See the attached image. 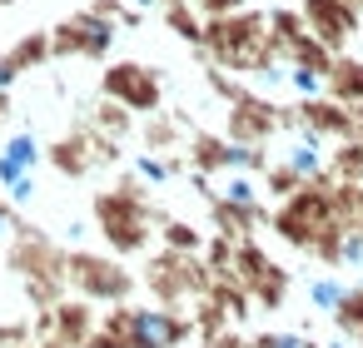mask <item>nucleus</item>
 Listing matches in <instances>:
<instances>
[{"label":"nucleus","instance_id":"obj_1","mask_svg":"<svg viewBox=\"0 0 363 348\" xmlns=\"http://www.w3.org/2000/svg\"><path fill=\"white\" fill-rule=\"evenodd\" d=\"M40 135L35 130H16L6 135V145H0V199H6L11 209H26L35 199V174H40Z\"/></svg>","mask_w":363,"mask_h":348},{"label":"nucleus","instance_id":"obj_2","mask_svg":"<svg viewBox=\"0 0 363 348\" xmlns=\"http://www.w3.org/2000/svg\"><path fill=\"white\" fill-rule=\"evenodd\" d=\"M189 323L169 308H125L115 318V333H110V348H174L184 343Z\"/></svg>","mask_w":363,"mask_h":348},{"label":"nucleus","instance_id":"obj_3","mask_svg":"<svg viewBox=\"0 0 363 348\" xmlns=\"http://www.w3.org/2000/svg\"><path fill=\"white\" fill-rule=\"evenodd\" d=\"M279 169H289V174H294L298 184H318V179L328 174L323 135H318V130H308L303 120H294V125H289V150H284Z\"/></svg>","mask_w":363,"mask_h":348},{"label":"nucleus","instance_id":"obj_4","mask_svg":"<svg viewBox=\"0 0 363 348\" xmlns=\"http://www.w3.org/2000/svg\"><path fill=\"white\" fill-rule=\"evenodd\" d=\"M303 30L318 45H343L358 30V6H348V0H303Z\"/></svg>","mask_w":363,"mask_h":348},{"label":"nucleus","instance_id":"obj_5","mask_svg":"<svg viewBox=\"0 0 363 348\" xmlns=\"http://www.w3.org/2000/svg\"><path fill=\"white\" fill-rule=\"evenodd\" d=\"M105 90L115 95V105H130V110H145V115L160 105V85H155V75L140 70V65H115V70L105 75Z\"/></svg>","mask_w":363,"mask_h":348},{"label":"nucleus","instance_id":"obj_6","mask_svg":"<svg viewBox=\"0 0 363 348\" xmlns=\"http://www.w3.org/2000/svg\"><path fill=\"white\" fill-rule=\"evenodd\" d=\"M60 50H80V55H90V60H100V55H110V45H115V26L105 21V16H75L65 30H60V40H55Z\"/></svg>","mask_w":363,"mask_h":348},{"label":"nucleus","instance_id":"obj_7","mask_svg":"<svg viewBox=\"0 0 363 348\" xmlns=\"http://www.w3.org/2000/svg\"><path fill=\"white\" fill-rule=\"evenodd\" d=\"M259 179L254 174H229L224 179V189H219V209L234 219V224H249L254 214H259Z\"/></svg>","mask_w":363,"mask_h":348},{"label":"nucleus","instance_id":"obj_8","mask_svg":"<svg viewBox=\"0 0 363 348\" xmlns=\"http://www.w3.org/2000/svg\"><path fill=\"white\" fill-rule=\"evenodd\" d=\"M80 284L90 298H125L130 293V274L105 264V259H80Z\"/></svg>","mask_w":363,"mask_h":348},{"label":"nucleus","instance_id":"obj_9","mask_svg":"<svg viewBox=\"0 0 363 348\" xmlns=\"http://www.w3.org/2000/svg\"><path fill=\"white\" fill-rule=\"evenodd\" d=\"M284 85L308 105V100H323L328 95V65H308V60H289L284 65Z\"/></svg>","mask_w":363,"mask_h":348},{"label":"nucleus","instance_id":"obj_10","mask_svg":"<svg viewBox=\"0 0 363 348\" xmlns=\"http://www.w3.org/2000/svg\"><path fill=\"white\" fill-rule=\"evenodd\" d=\"M348 293H353V284H343V279H333V274H318V279L308 284V303H313L318 313H328V318L348 303Z\"/></svg>","mask_w":363,"mask_h":348},{"label":"nucleus","instance_id":"obj_11","mask_svg":"<svg viewBox=\"0 0 363 348\" xmlns=\"http://www.w3.org/2000/svg\"><path fill=\"white\" fill-rule=\"evenodd\" d=\"M219 164H229L234 174H259V169H264V145H244V140H219Z\"/></svg>","mask_w":363,"mask_h":348},{"label":"nucleus","instance_id":"obj_12","mask_svg":"<svg viewBox=\"0 0 363 348\" xmlns=\"http://www.w3.org/2000/svg\"><path fill=\"white\" fill-rule=\"evenodd\" d=\"M269 130H274V120H269L264 105H239V110H234V140H244V145H264Z\"/></svg>","mask_w":363,"mask_h":348},{"label":"nucleus","instance_id":"obj_13","mask_svg":"<svg viewBox=\"0 0 363 348\" xmlns=\"http://www.w3.org/2000/svg\"><path fill=\"white\" fill-rule=\"evenodd\" d=\"M338 269H353V274H363V229L358 224H343L338 229V239H333V254H328Z\"/></svg>","mask_w":363,"mask_h":348},{"label":"nucleus","instance_id":"obj_14","mask_svg":"<svg viewBox=\"0 0 363 348\" xmlns=\"http://www.w3.org/2000/svg\"><path fill=\"white\" fill-rule=\"evenodd\" d=\"M130 164H135V174H140L150 189H164V184L174 179V164H169V159H160V155H150V150H145V155H135Z\"/></svg>","mask_w":363,"mask_h":348},{"label":"nucleus","instance_id":"obj_15","mask_svg":"<svg viewBox=\"0 0 363 348\" xmlns=\"http://www.w3.org/2000/svg\"><path fill=\"white\" fill-rule=\"evenodd\" d=\"M169 21H174V30H179L184 40H204V26L194 21V11H189V6H174V0H169Z\"/></svg>","mask_w":363,"mask_h":348},{"label":"nucleus","instance_id":"obj_16","mask_svg":"<svg viewBox=\"0 0 363 348\" xmlns=\"http://www.w3.org/2000/svg\"><path fill=\"white\" fill-rule=\"evenodd\" d=\"M254 348H318V343H308L303 333H259Z\"/></svg>","mask_w":363,"mask_h":348},{"label":"nucleus","instance_id":"obj_17","mask_svg":"<svg viewBox=\"0 0 363 348\" xmlns=\"http://www.w3.org/2000/svg\"><path fill=\"white\" fill-rule=\"evenodd\" d=\"M164 239H169V249H179V254H194V249H199V234H194L189 224H169Z\"/></svg>","mask_w":363,"mask_h":348},{"label":"nucleus","instance_id":"obj_18","mask_svg":"<svg viewBox=\"0 0 363 348\" xmlns=\"http://www.w3.org/2000/svg\"><path fill=\"white\" fill-rule=\"evenodd\" d=\"M16 80H21L16 55H0V95H11V90H16Z\"/></svg>","mask_w":363,"mask_h":348},{"label":"nucleus","instance_id":"obj_19","mask_svg":"<svg viewBox=\"0 0 363 348\" xmlns=\"http://www.w3.org/2000/svg\"><path fill=\"white\" fill-rule=\"evenodd\" d=\"M199 11H204V16H239L244 0H199Z\"/></svg>","mask_w":363,"mask_h":348},{"label":"nucleus","instance_id":"obj_20","mask_svg":"<svg viewBox=\"0 0 363 348\" xmlns=\"http://www.w3.org/2000/svg\"><path fill=\"white\" fill-rule=\"evenodd\" d=\"M6 234H16V209L0 199V239H6Z\"/></svg>","mask_w":363,"mask_h":348},{"label":"nucleus","instance_id":"obj_21","mask_svg":"<svg viewBox=\"0 0 363 348\" xmlns=\"http://www.w3.org/2000/svg\"><path fill=\"white\" fill-rule=\"evenodd\" d=\"M120 6H125V11H135V16H140V11H150V6H160V0H120Z\"/></svg>","mask_w":363,"mask_h":348},{"label":"nucleus","instance_id":"obj_22","mask_svg":"<svg viewBox=\"0 0 363 348\" xmlns=\"http://www.w3.org/2000/svg\"><path fill=\"white\" fill-rule=\"evenodd\" d=\"M353 135L363 140V105H353Z\"/></svg>","mask_w":363,"mask_h":348},{"label":"nucleus","instance_id":"obj_23","mask_svg":"<svg viewBox=\"0 0 363 348\" xmlns=\"http://www.w3.org/2000/svg\"><path fill=\"white\" fill-rule=\"evenodd\" d=\"M328 348H353V343H348V338H333V343H328Z\"/></svg>","mask_w":363,"mask_h":348},{"label":"nucleus","instance_id":"obj_24","mask_svg":"<svg viewBox=\"0 0 363 348\" xmlns=\"http://www.w3.org/2000/svg\"><path fill=\"white\" fill-rule=\"evenodd\" d=\"M209 348H239V343H229V338H219V343H209Z\"/></svg>","mask_w":363,"mask_h":348},{"label":"nucleus","instance_id":"obj_25","mask_svg":"<svg viewBox=\"0 0 363 348\" xmlns=\"http://www.w3.org/2000/svg\"><path fill=\"white\" fill-rule=\"evenodd\" d=\"M174 6H199V0H174Z\"/></svg>","mask_w":363,"mask_h":348},{"label":"nucleus","instance_id":"obj_26","mask_svg":"<svg viewBox=\"0 0 363 348\" xmlns=\"http://www.w3.org/2000/svg\"><path fill=\"white\" fill-rule=\"evenodd\" d=\"M348 6H363V0H348Z\"/></svg>","mask_w":363,"mask_h":348},{"label":"nucleus","instance_id":"obj_27","mask_svg":"<svg viewBox=\"0 0 363 348\" xmlns=\"http://www.w3.org/2000/svg\"><path fill=\"white\" fill-rule=\"evenodd\" d=\"M0 338H6V333H0Z\"/></svg>","mask_w":363,"mask_h":348}]
</instances>
